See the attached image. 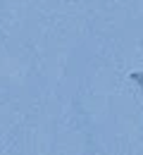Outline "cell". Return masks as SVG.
<instances>
[{
	"mask_svg": "<svg viewBox=\"0 0 143 155\" xmlns=\"http://www.w3.org/2000/svg\"><path fill=\"white\" fill-rule=\"evenodd\" d=\"M129 79H131V81H136V84H138V86L143 88V72H134V74H131Z\"/></svg>",
	"mask_w": 143,
	"mask_h": 155,
	"instance_id": "1",
	"label": "cell"
}]
</instances>
